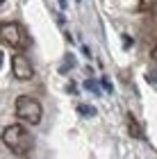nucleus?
<instances>
[{
  "label": "nucleus",
  "instance_id": "obj_6",
  "mask_svg": "<svg viewBox=\"0 0 157 159\" xmlns=\"http://www.w3.org/2000/svg\"><path fill=\"white\" fill-rule=\"evenodd\" d=\"M146 39H155L157 37V16H150L146 20Z\"/></svg>",
  "mask_w": 157,
  "mask_h": 159
},
{
  "label": "nucleus",
  "instance_id": "obj_1",
  "mask_svg": "<svg viewBox=\"0 0 157 159\" xmlns=\"http://www.w3.org/2000/svg\"><path fill=\"white\" fill-rule=\"evenodd\" d=\"M2 143L14 155H27L32 150V136L23 125H9L2 132Z\"/></svg>",
  "mask_w": 157,
  "mask_h": 159
},
{
  "label": "nucleus",
  "instance_id": "obj_2",
  "mask_svg": "<svg viewBox=\"0 0 157 159\" xmlns=\"http://www.w3.org/2000/svg\"><path fill=\"white\" fill-rule=\"evenodd\" d=\"M0 43L9 46L14 50H27L30 48V37L23 30L21 23H12V20H2L0 23Z\"/></svg>",
  "mask_w": 157,
  "mask_h": 159
},
{
  "label": "nucleus",
  "instance_id": "obj_3",
  "mask_svg": "<svg viewBox=\"0 0 157 159\" xmlns=\"http://www.w3.org/2000/svg\"><path fill=\"white\" fill-rule=\"evenodd\" d=\"M14 111H16V118L27 123V125H39L41 116H44V107L37 98L30 96H18L16 102H14Z\"/></svg>",
  "mask_w": 157,
  "mask_h": 159
},
{
  "label": "nucleus",
  "instance_id": "obj_8",
  "mask_svg": "<svg viewBox=\"0 0 157 159\" xmlns=\"http://www.w3.org/2000/svg\"><path fill=\"white\" fill-rule=\"evenodd\" d=\"M77 111H80L82 116H96V109L91 105H80V107H77Z\"/></svg>",
  "mask_w": 157,
  "mask_h": 159
},
{
  "label": "nucleus",
  "instance_id": "obj_11",
  "mask_svg": "<svg viewBox=\"0 0 157 159\" xmlns=\"http://www.w3.org/2000/svg\"><path fill=\"white\" fill-rule=\"evenodd\" d=\"M0 64H2V52H0Z\"/></svg>",
  "mask_w": 157,
  "mask_h": 159
},
{
  "label": "nucleus",
  "instance_id": "obj_10",
  "mask_svg": "<svg viewBox=\"0 0 157 159\" xmlns=\"http://www.w3.org/2000/svg\"><path fill=\"white\" fill-rule=\"evenodd\" d=\"M153 61H157V46L153 48Z\"/></svg>",
  "mask_w": 157,
  "mask_h": 159
},
{
  "label": "nucleus",
  "instance_id": "obj_5",
  "mask_svg": "<svg viewBox=\"0 0 157 159\" xmlns=\"http://www.w3.org/2000/svg\"><path fill=\"white\" fill-rule=\"evenodd\" d=\"M127 134L132 136V139H144V127H141V123L132 116V114H127Z\"/></svg>",
  "mask_w": 157,
  "mask_h": 159
},
{
  "label": "nucleus",
  "instance_id": "obj_7",
  "mask_svg": "<svg viewBox=\"0 0 157 159\" xmlns=\"http://www.w3.org/2000/svg\"><path fill=\"white\" fill-rule=\"evenodd\" d=\"M137 7H139V11L150 14L155 7H157V0H137Z\"/></svg>",
  "mask_w": 157,
  "mask_h": 159
},
{
  "label": "nucleus",
  "instance_id": "obj_9",
  "mask_svg": "<svg viewBox=\"0 0 157 159\" xmlns=\"http://www.w3.org/2000/svg\"><path fill=\"white\" fill-rule=\"evenodd\" d=\"M84 86H87L89 91H94V93H98V89H96V82H94V80H87V82H84Z\"/></svg>",
  "mask_w": 157,
  "mask_h": 159
},
{
  "label": "nucleus",
  "instance_id": "obj_4",
  "mask_svg": "<svg viewBox=\"0 0 157 159\" xmlns=\"http://www.w3.org/2000/svg\"><path fill=\"white\" fill-rule=\"evenodd\" d=\"M12 75L25 82V80H32L34 77V68H32V61L27 59L23 52H16L12 55Z\"/></svg>",
  "mask_w": 157,
  "mask_h": 159
}]
</instances>
